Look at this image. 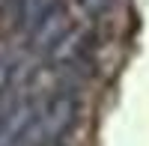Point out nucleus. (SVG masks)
<instances>
[{
  "mask_svg": "<svg viewBox=\"0 0 149 146\" xmlns=\"http://www.w3.org/2000/svg\"><path fill=\"white\" fill-rule=\"evenodd\" d=\"M60 6V0H18V15H15V24L24 30V33H30L36 24H39L51 9Z\"/></svg>",
  "mask_w": 149,
  "mask_h": 146,
  "instance_id": "20e7f679",
  "label": "nucleus"
},
{
  "mask_svg": "<svg viewBox=\"0 0 149 146\" xmlns=\"http://www.w3.org/2000/svg\"><path fill=\"white\" fill-rule=\"evenodd\" d=\"M78 122V99L72 92H57L42 111H36V119L24 128V134L12 146H48L63 140L72 125Z\"/></svg>",
  "mask_w": 149,
  "mask_h": 146,
  "instance_id": "f257e3e1",
  "label": "nucleus"
},
{
  "mask_svg": "<svg viewBox=\"0 0 149 146\" xmlns=\"http://www.w3.org/2000/svg\"><path fill=\"white\" fill-rule=\"evenodd\" d=\"M9 75H12V66H9V60L0 57V92H3V87L9 83Z\"/></svg>",
  "mask_w": 149,
  "mask_h": 146,
  "instance_id": "423d86ee",
  "label": "nucleus"
},
{
  "mask_svg": "<svg viewBox=\"0 0 149 146\" xmlns=\"http://www.w3.org/2000/svg\"><path fill=\"white\" fill-rule=\"evenodd\" d=\"M113 3L116 0H78V6H81V12L86 18H93V21H98V18H104L110 9H113Z\"/></svg>",
  "mask_w": 149,
  "mask_h": 146,
  "instance_id": "39448f33",
  "label": "nucleus"
},
{
  "mask_svg": "<svg viewBox=\"0 0 149 146\" xmlns=\"http://www.w3.org/2000/svg\"><path fill=\"white\" fill-rule=\"evenodd\" d=\"M69 30H72V18H69V12L63 9V3H60L57 9H51V12H48V15L27 33V36H30V48H33L36 54H45V57H48V54L57 48V42L63 39Z\"/></svg>",
  "mask_w": 149,
  "mask_h": 146,
  "instance_id": "f03ea898",
  "label": "nucleus"
},
{
  "mask_svg": "<svg viewBox=\"0 0 149 146\" xmlns=\"http://www.w3.org/2000/svg\"><path fill=\"white\" fill-rule=\"evenodd\" d=\"M86 45H90V36H86L84 30H74V27H72L63 39L57 42V48H54L48 57H51L54 63H66V66H69V63H78V60L86 54Z\"/></svg>",
  "mask_w": 149,
  "mask_h": 146,
  "instance_id": "7ed1b4c3",
  "label": "nucleus"
}]
</instances>
